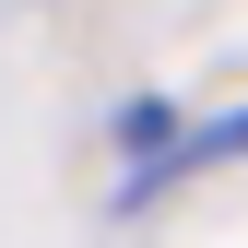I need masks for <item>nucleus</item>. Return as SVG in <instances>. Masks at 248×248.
Returning <instances> with one entry per match:
<instances>
[{
    "label": "nucleus",
    "instance_id": "nucleus-1",
    "mask_svg": "<svg viewBox=\"0 0 248 248\" xmlns=\"http://www.w3.org/2000/svg\"><path fill=\"white\" fill-rule=\"evenodd\" d=\"M236 154H248V107H225V118H213V130H189V142H166V154H142V166H130V189H118V201H166L177 189V177H201V166H236Z\"/></svg>",
    "mask_w": 248,
    "mask_h": 248
}]
</instances>
